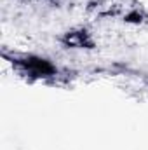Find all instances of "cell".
I'll use <instances>...</instances> for the list:
<instances>
[{
	"label": "cell",
	"mask_w": 148,
	"mask_h": 150,
	"mask_svg": "<svg viewBox=\"0 0 148 150\" xmlns=\"http://www.w3.org/2000/svg\"><path fill=\"white\" fill-rule=\"evenodd\" d=\"M19 67L25 70V74L28 75H49L54 72V68L44 61V59H35V58H30V59H25L19 63Z\"/></svg>",
	"instance_id": "6da1fadb"
},
{
	"label": "cell",
	"mask_w": 148,
	"mask_h": 150,
	"mask_svg": "<svg viewBox=\"0 0 148 150\" xmlns=\"http://www.w3.org/2000/svg\"><path fill=\"white\" fill-rule=\"evenodd\" d=\"M65 44L72 45V47H89L92 45V42L89 40L85 32H73V33H68L65 37Z\"/></svg>",
	"instance_id": "7a4b0ae2"
}]
</instances>
